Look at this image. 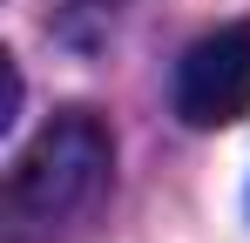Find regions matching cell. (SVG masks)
Segmentation results:
<instances>
[{
    "label": "cell",
    "mask_w": 250,
    "mask_h": 243,
    "mask_svg": "<svg viewBox=\"0 0 250 243\" xmlns=\"http://www.w3.org/2000/svg\"><path fill=\"white\" fill-rule=\"evenodd\" d=\"M108 169H115V142L108 128L88 115V108H68L54 115L21 149L14 176H7V209H14V230H54L68 216H82L88 202L108 189Z\"/></svg>",
    "instance_id": "obj_1"
},
{
    "label": "cell",
    "mask_w": 250,
    "mask_h": 243,
    "mask_svg": "<svg viewBox=\"0 0 250 243\" xmlns=\"http://www.w3.org/2000/svg\"><path fill=\"white\" fill-rule=\"evenodd\" d=\"M176 115L189 128H230L250 115V20L203 34L176 61Z\"/></svg>",
    "instance_id": "obj_2"
}]
</instances>
